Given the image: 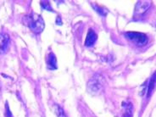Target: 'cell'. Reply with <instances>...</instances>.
Instances as JSON below:
<instances>
[{
  "label": "cell",
  "instance_id": "obj_1",
  "mask_svg": "<svg viewBox=\"0 0 156 117\" xmlns=\"http://www.w3.org/2000/svg\"><path fill=\"white\" fill-rule=\"evenodd\" d=\"M24 23L33 32L37 34L41 33L44 29V21L42 16L39 15H36L34 13H31L24 17Z\"/></svg>",
  "mask_w": 156,
  "mask_h": 117
},
{
  "label": "cell",
  "instance_id": "obj_2",
  "mask_svg": "<svg viewBox=\"0 0 156 117\" xmlns=\"http://www.w3.org/2000/svg\"><path fill=\"white\" fill-rule=\"evenodd\" d=\"M103 85L101 81L99 80V76H95L94 78H92L87 83V91L90 94L97 95L99 94L103 91Z\"/></svg>",
  "mask_w": 156,
  "mask_h": 117
},
{
  "label": "cell",
  "instance_id": "obj_3",
  "mask_svg": "<svg viewBox=\"0 0 156 117\" xmlns=\"http://www.w3.org/2000/svg\"><path fill=\"white\" fill-rule=\"evenodd\" d=\"M125 36L126 38H128L129 40L136 43L138 45H144L148 42L147 36L144 34V33H141V32L130 31V32H126Z\"/></svg>",
  "mask_w": 156,
  "mask_h": 117
},
{
  "label": "cell",
  "instance_id": "obj_4",
  "mask_svg": "<svg viewBox=\"0 0 156 117\" xmlns=\"http://www.w3.org/2000/svg\"><path fill=\"white\" fill-rule=\"evenodd\" d=\"M150 7V2L149 1H138L135 7L134 11V18H140L141 16L144 15L148 8Z\"/></svg>",
  "mask_w": 156,
  "mask_h": 117
},
{
  "label": "cell",
  "instance_id": "obj_5",
  "mask_svg": "<svg viewBox=\"0 0 156 117\" xmlns=\"http://www.w3.org/2000/svg\"><path fill=\"white\" fill-rule=\"evenodd\" d=\"M9 43V36L6 33L0 34V55H3L7 50Z\"/></svg>",
  "mask_w": 156,
  "mask_h": 117
},
{
  "label": "cell",
  "instance_id": "obj_6",
  "mask_svg": "<svg viewBox=\"0 0 156 117\" xmlns=\"http://www.w3.org/2000/svg\"><path fill=\"white\" fill-rule=\"evenodd\" d=\"M97 34L94 32V30L90 29L89 31H88V33H87V36L86 41H85V46L90 47V46L94 45V43L97 40Z\"/></svg>",
  "mask_w": 156,
  "mask_h": 117
},
{
  "label": "cell",
  "instance_id": "obj_7",
  "mask_svg": "<svg viewBox=\"0 0 156 117\" xmlns=\"http://www.w3.org/2000/svg\"><path fill=\"white\" fill-rule=\"evenodd\" d=\"M48 66L51 70H55L57 69V59L55 55L51 53L48 55Z\"/></svg>",
  "mask_w": 156,
  "mask_h": 117
},
{
  "label": "cell",
  "instance_id": "obj_8",
  "mask_svg": "<svg viewBox=\"0 0 156 117\" xmlns=\"http://www.w3.org/2000/svg\"><path fill=\"white\" fill-rule=\"evenodd\" d=\"M123 108H124L123 117H133V107L132 105V104H130V103H123Z\"/></svg>",
  "mask_w": 156,
  "mask_h": 117
},
{
  "label": "cell",
  "instance_id": "obj_9",
  "mask_svg": "<svg viewBox=\"0 0 156 117\" xmlns=\"http://www.w3.org/2000/svg\"><path fill=\"white\" fill-rule=\"evenodd\" d=\"M156 84V73L154 74V76L151 78V81L149 82V85H148V96H151L153 91L154 89V87Z\"/></svg>",
  "mask_w": 156,
  "mask_h": 117
},
{
  "label": "cell",
  "instance_id": "obj_10",
  "mask_svg": "<svg viewBox=\"0 0 156 117\" xmlns=\"http://www.w3.org/2000/svg\"><path fill=\"white\" fill-rule=\"evenodd\" d=\"M54 110H55V113L56 114V115L58 117H67L62 108L60 106H58V105H54Z\"/></svg>",
  "mask_w": 156,
  "mask_h": 117
},
{
  "label": "cell",
  "instance_id": "obj_11",
  "mask_svg": "<svg viewBox=\"0 0 156 117\" xmlns=\"http://www.w3.org/2000/svg\"><path fill=\"white\" fill-rule=\"evenodd\" d=\"M94 9L96 10V11L99 14V15H101V16H106L107 15V9H105V8H104V7H100V6H96V5H94Z\"/></svg>",
  "mask_w": 156,
  "mask_h": 117
},
{
  "label": "cell",
  "instance_id": "obj_12",
  "mask_svg": "<svg viewBox=\"0 0 156 117\" xmlns=\"http://www.w3.org/2000/svg\"><path fill=\"white\" fill-rule=\"evenodd\" d=\"M41 5H42V8L44 9H47L48 11L54 12L53 9L51 7V5L49 4V2H48V1H42L41 2Z\"/></svg>",
  "mask_w": 156,
  "mask_h": 117
},
{
  "label": "cell",
  "instance_id": "obj_13",
  "mask_svg": "<svg viewBox=\"0 0 156 117\" xmlns=\"http://www.w3.org/2000/svg\"><path fill=\"white\" fill-rule=\"evenodd\" d=\"M6 117H12L11 112H9V110L8 105H6Z\"/></svg>",
  "mask_w": 156,
  "mask_h": 117
},
{
  "label": "cell",
  "instance_id": "obj_14",
  "mask_svg": "<svg viewBox=\"0 0 156 117\" xmlns=\"http://www.w3.org/2000/svg\"><path fill=\"white\" fill-rule=\"evenodd\" d=\"M56 24H57V25H59V26H60V25H62V21H61V19H60V17H59V16L57 17V20H56Z\"/></svg>",
  "mask_w": 156,
  "mask_h": 117
}]
</instances>
